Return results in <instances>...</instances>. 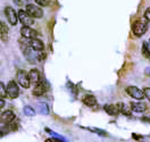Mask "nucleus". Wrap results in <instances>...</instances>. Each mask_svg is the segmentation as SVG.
Listing matches in <instances>:
<instances>
[{
	"instance_id": "f257e3e1",
	"label": "nucleus",
	"mask_w": 150,
	"mask_h": 142,
	"mask_svg": "<svg viewBox=\"0 0 150 142\" xmlns=\"http://www.w3.org/2000/svg\"><path fill=\"white\" fill-rule=\"evenodd\" d=\"M132 30H133V33L137 37H141L148 30V24H147V22L144 19H139V20H137V22L133 23Z\"/></svg>"
},
{
	"instance_id": "f03ea898",
	"label": "nucleus",
	"mask_w": 150,
	"mask_h": 142,
	"mask_svg": "<svg viewBox=\"0 0 150 142\" xmlns=\"http://www.w3.org/2000/svg\"><path fill=\"white\" fill-rule=\"evenodd\" d=\"M16 78H17V82H18V84L21 85V86H23V88H25V89H28V86H30V83H31L30 75H28L25 71H22V69L18 71Z\"/></svg>"
},
{
	"instance_id": "7ed1b4c3",
	"label": "nucleus",
	"mask_w": 150,
	"mask_h": 142,
	"mask_svg": "<svg viewBox=\"0 0 150 142\" xmlns=\"http://www.w3.org/2000/svg\"><path fill=\"white\" fill-rule=\"evenodd\" d=\"M26 11L30 16L32 17H35V18H41L43 16V11L41 8H39L35 5H32V4H28L26 5Z\"/></svg>"
},
{
	"instance_id": "20e7f679",
	"label": "nucleus",
	"mask_w": 150,
	"mask_h": 142,
	"mask_svg": "<svg viewBox=\"0 0 150 142\" xmlns=\"http://www.w3.org/2000/svg\"><path fill=\"white\" fill-rule=\"evenodd\" d=\"M19 95V90H18V85L16 84L15 81H9V83L7 84V95L11 98V99H15L17 98Z\"/></svg>"
},
{
	"instance_id": "39448f33",
	"label": "nucleus",
	"mask_w": 150,
	"mask_h": 142,
	"mask_svg": "<svg viewBox=\"0 0 150 142\" xmlns=\"http://www.w3.org/2000/svg\"><path fill=\"white\" fill-rule=\"evenodd\" d=\"M126 92H127V95L132 97V98H134V99H138V100H142L146 95H144V92L143 91H141L139 88H137V86H129L127 89H126Z\"/></svg>"
},
{
	"instance_id": "423d86ee",
	"label": "nucleus",
	"mask_w": 150,
	"mask_h": 142,
	"mask_svg": "<svg viewBox=\"0 0 150 142\" xmlns=\"http://www.w3.org/2000/svg\"><path fill=\"white\" fill-rule=\"evenodd\" d=\"M18 18H19V20H21V23H22L24 26H31V25H33V23H34L33 17L28 15V11H24V10H19Z\"/></svg>"
},
{
	"instance_id": "0eeeda50",
	"label": "nucleus",
	"mask_w": 150,
	"mask_h": 142,
	"mask_svg": "<svg viewBox=\"0 0 150 142\" xmlns=\"http://www.w3.org/2000/svg\"><path fill=\"white\" fill-rule=\"evenodd\" d=\"M5 14H6V17H7L8 22H9L11 25H15L17 23V14H16V11H15L14 8H11L9 6L6 7Z\"/></svg>"
},
{
	"instance_id": "6e6552de",
	"label": "nucleus",
	"mask_w": 150,
	"mask_h": 142,
	"mask_svg": "<svg viewBox=\"0 0 150 142\" xmlns=\"http://www.w3.org/2000/svg\"><path fill=\"white\" fill-rule=\"evenodd\" d=\"M21 33H22V35L24 37V38H28V39H35L38 35L37 31H34L33 28H31L30 26H24V28H22L21 30Z\"/></svg>"
},
{
	"instance_id": "1a4fd4ad",
	"label": "nucleus",
	"mask_w": 150,
	"mask_h": 142,
	"mask_svg": "<svg viewBox=\"0 0 150 142\" xmlns=\"http://www.w3.org/2000/svg\"><path fill=\"white\" fill-rule=\"evenodd\" d=\"M15 114L13 113L11 110H6L1 114V122L6 124H11L15 121Z\"/></svg>"
},
{
	"instance_id": "9d476101",
	"label": "nucleus",
	"mask_w": 150,
	"mask_h": 142,
	"mask_svg": "<svg viewBox=\"0 0 150 142\" xmlns=\"http://www.w3.org/2000/svg\"><path fill=\"white\" fill-rule=\"evenodd\" d=\"M28 46L31 49H33V50H35V51H41V50H43V42L42 41H40L39 39H31L30 41H28Z\"/></svg>"
},
{
	"instance_id": "9b49d317",
	"label": "nucleus",
	"mask_w": 150,
	"mask_h": 142,
	"mask_svg": "<svg viewBox=\"0 0 150 142\" xmlns=\"http://www.w3.org/2000/svg\"><path fill=\"white\" fill-rule=\"evenodd\" d=\"M30 80H31V82H33L34 84L37 85L39 84L40 82H41V76H40V72L38 71V69H32V71H30Z\"/></svg>"
},
{
	"instance_id": "f8f14e48",
	"label": "nucleus",
	"mask_w": 150,
	"mask_h": 142,
	"mask_svg": "<svg viewBox=\"0 0 150 142\" xmlns=\"http://www.w3.org/2000/svg\"><path fill=\"white\" fill-rule=\"evenodd\" d=\"M131 109L135 113H143L147 109V106L144 102H132Z\"/></svg>"
},
{
	"instance_id": "ddd939ff",
	"label": "nucleus",
	"mask_w": 150,
	"mask_h": 142,
	"mask_svg": "<svg viewBox=\"0 0 150 142\" xmlns=\"http://www.w3.org/2000/svg\"><path fill=\"white\" fill-rule=\"evenodd\" d=\"M103 109H105L106 113H108L110 116H115V115H117V114L120 113V109H118L117 105L116 106L115 105H106L103 107Z\"/></svg>"
},
{
	"instance_id": "4468645a",
	"label": "nucleus",
	"mask_w": 150,
	"mask_h": 142,
	"mask_svg": "<svg viewBox=\"0 0 150 142\" xmlns=\"http://www.w3.org/2000/svg\"><path fill=\"white\" fill-rule=\"evenodd\" d=\"M83 102H84V105L89 106V107H93V106L97 105V99H96L94 95H84V98H83Z\"/></svg>"
},
{
	"instance_id": "2eb2a0df",
	"label": "nucleus",
	"mask_w": 150,
	"mask_h": 142,
	"mask_svg": "<svg viewBox=\"0 0 150 142\" xmlns=\"http://www.w3.org/2000/svg\"><path fill=\"white\" fill-rule=\"evenodd\" d=\"M117 107H118V109H120V112L124 115H126V116H131V108H129L125 104H123V102H120V104H117Z\"/></svg>"
},
{
	"instance_id": "dca6fc26",
	"label": "nucleus",
	"mask_w": 150,
	"mask_h": 142,
	"mask_svg": "<svg viewBox=\"0 0 150 142\" xmlns=\"http://www.w3.org/2000/svg\"><path fill=\"white\" fill-rule=\"evenodd\" d=\"M38 112L43 115H48L49 114V106L46 102H39L38 104Z\"/></svg>"
},
{
	"instance_id": "f3484780",
	"label": "nucleus",
	"mask_w": 150,
	"mask_h": 142,
	"mask_svg": "<svg viewBox=\"0 0 150 142\" xmlns=\"http://www.w3.org/2000/svg\"><path fill=\"white\" fill-rule=\"evenodd\" d=\"M45 91H46L45 85L40 82L39 84L35 85V88H34V90H33V95H42L43 93H45Z\"/></svg>"
},
{
	"instance_id": "a211bd4d",
	"label": "nucleus",
	"mask_w": 150,
	"mask_h": 142,
	"mask_svg": "<svg viewBox=\"0 0 150 142\" xmlns=\"http://www.w3.org/2000/svg\"><path fill=\"white\" fill-rule=\"evenodd\" d=\"M1 39H2V41L8 40V28L5 26L4 23H1Z\"/></svg>"
},
{
	"instance_id": "6ab92c4d",
	"label": "nucleus",
	"mask_w": 150,
	"mask_h": 142,
	"mask_svg": "<svg viewBox=\"0 0 150 142\" xmlns=\"http://www.w3.org/2000/svg\"><path fill=\"white\" fill-rule=\"evenodd\" d=\"M142 54L143 56L147 57V58H150V49H149V45L147 42H143L142 45Z\"/></svg>"
},
{
	"instance_id": "aec40b11",
	"label": "nucleus",
	"mask_w": 150,
	"mask_h": 142,
	"mask_svg": "<svg viewBox=\"0 0 150 142\" xmlns=\"http://www.w3.org/2000/svg\"><path fill=\"white\" fill-rule=\"evenodd\" d=\"M23 112H24V114L26 116H34L35 115V110L32 107H30V106H25L24 109H23Z\"/></svg>"
},
{
	"instance_id": "412c9836",
	"label": "nucleus",
	"mask_w": 150,
	"mask_h": 142,
	"mask_svg": "<svg viewBox=\"0 0 150 142\" xmlns=\"http://www.w3.org/2000/svg\"><path fill=\"white\" fill-rule=\"evenodd\" d=\"M46 131L50 133V134H51L54 138H56V139H59V140H62L63 142H67V141H66V139L64 138V136H63V135H60V134H58V133H55L54 131H50L49 129H46Z\"/></svg>"
},
{
	"instance_id": "4be33fe9",
	"label": "nucleus",
	"mask_w": 150,
	"mask_h": 142,
	"mask_svg": "<svg viewBox=\"0 0 150 142\" xmlns=\"http://www.w3.org/2000/svg\"><path fill=\"white\" fill-rule=\"evenodd\" d=\"M37 1V4L39 6H41V7H46L49 5V2H50V0H35Z\"/></svg>"
},
{
	"instance_id": "5701e85b",
	"label": "nucleus",
	"mask_w": 150,
	"mask_h": 142,
	"mask_svg": "<svg viewBox=\"0 0 150 142\" xmlns=\"http://www.w3.org/2000/svg\"><path fill=\"white\" fill-rule=\"evenodd\" d=\"M132 136H133V139H135V140H138V141H143V140H144V138L139 135V134H132Z\"/></svg>"
},
{
	"instance_id": "b1692460",
	"label": "nucleus",
	"mask_w": 150,
	"mask_h": 142,
	"mask_svg": "<svg viewBox=\"0 0 150 142\" xmlns=\"http://www.w3.org/2000/svg\"><path fill=\"white\" fill-rule=\"evenodd\" d=\"M28 0H14V2L17 5V6H23L24 4H26Z\"/></svg>"
},
{
	"instance_id": "393cba45",
	"label": "nucleus",
	"mask_w": 150,
	"mask_h": 142,
	"mask_svg": "<svg viewBox=\"0 0 150 142\" xmlns=\"http://www.w3.org/2000/svg\"><path fill=\"white\" fill-rule=\"evenodd\" d=\"M0 88H1V91H0V93H1V99L6 95V92H5V88H4V83H0Z\"/></svg>"
},
{
	"instance_id": "a878e982",
	"label": "nucleus",
	"mask_w": 150,
	"mask_h": 142,
	"mask_svg": "<svg viewBox=\"0 0 150 142\" xmlns=\"http://www.w3.org/2000/svg\"><path fill=\"white\" fill-rule=\"evenodd\" d=\"M143 92H144V95L150 100V88H146V89L143 90Z\"/></svg>"
},
{
	"instance_id": "bb28decb",
	"label": "nucleus",
	"mask_w": 150,
	"mask_h": 142,
	"mask_svg": "<svg viewBox=\"0 0 150 142\" xmlns=\"http://www.w3.org/2000/svg\"><path fill=\"white\" fill-rule=\"evenodd\" d=\"M45 142H63V141L59 140V139H56V138H51V139H47Z\"/></svg>"
},
{
	"instance_id": "cd10ccee",
	"label": "nucleus",
	"mask_w": 150,
	"mask_h": 142,
	"mask_svg": "<svg viewBox=\"0 0 150 142\" xmlns=\"http://www.w3.org/2000/svg\"><path fill=\"white\" fill-rule=\"evenodd\" d=\"M144 17H146V19H148L150 22V8H148V9L146 10V13H144Z\"/></svg>"
},
{
	"instance_id": "c85d7f7f",
	"label": "nucleus",
	"mask_w": 150,
	"mask_h": 142,
	"mask_svg": "<svg viewBox=\"0 0 150 142\" xmlns=\"http://www.w3.org/2000/svg\"><path fill=\"white\" fill-rule=\"evenodd\" d=\"M146 74L150 75V67H147V68H146Z\"/></svg>"
},
{
	"instance_id": "c756f323",
	"label": "nucleus",
	"mask_w": 150,
	"mask_h": 142,
	"mask_svg": "<svg viewBox=\"0 0 150 142\" xmlns=\"http://www.w3.org/2000/svg\"><path fill=\"white\" fill-rule=\"evenodd\" d=\"M4 106H5V101L4 99H1V108H4Z\"/></svg>"
},
{
	"instance_id": "7c9ffc66",
	"label": "nucleus",
	"mask_w": 150,
	"mask_h": 142,
	"mask_svg": "<svg viewBox=\"0 0 150 142\" xmlns=\"http://www.w3.org/2000/svg\"><path fill=\"white\" fill-rule=\"evenodd\" d=\"M149 42H150V40H149Z\"/></svg>"
}]
</instances>
